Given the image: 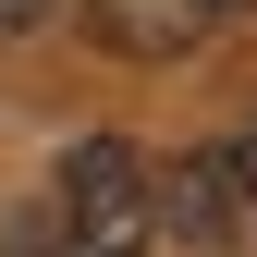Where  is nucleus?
Instances as JSON below:
<instances>
[{
    "label": "nucleus",
    "instance_id": "4",
    "mask_svg": "<svg viewBox=\"0 0 257 257\" xmlns=\"http://www.w3.org/2000/svg\"><path fill=\"white\" fill-rule=\"evenodd\" d=\"M220 172H233V196H245V220H257V122H245L233 147H220Z\"/></svg>",
    "mask_w": 257,
    "mask_h": 257
},
{
    "label": "nucleus",
    "instance_id": "3",
    "mask_svg": "<svg viewBox=\"0 0 257 257\" xmlns=\"http://www.w3.org/2000/svg\"><path fill=\"white\" fill-rule=\"evenodd\" d=\"M98 37L122 61H184L208 37V0H98Z\"/></svg>",
    "mask_w": 257,
    "mask_h": 257
},
{
    "label": "nucleus",
    "instance_id": "1",
    "mask_svg": "<svg viewBox=\"0 0 257 257\" xmlns=\"http://www.w3.org/2000/svg\"><path fill=\"white\" fill-rule=\"evenodd\" d=\"M147 245H159V220H147V147L135 135L61 147L49 196L25 208V233H13V257H147Z\"/></svg>",
    "mask_w": 257,
    "mask_h": 257
},
{
    "label": "nucleus",
    "instance_id": "5",
    "mask_svg": "<svg viewBox=\"0 0 257 257\" xmlns=\"http://www.w3.org/2000/svg\"><path fill=\"white\" fill-rule=\"evenodd\" d=\"M233 13H257V0H208V25H233Z\"/></svg>",
    "mask_w": 257,
    "mask_h": 257
},
{
    "label": "nucleus",
    "instance_id": "2",
    "mask_svg": "<svg viewBox=\"0 0 257 257\" xmlns=\"http://www.w3.org/2000/svg\"><path fill=\"white\" fill-rule=\"evenodd\" d=\"M147 220H159L184 257H245V245H257V220H245V196H233V172H220V147L159 159V172H147Z\"/></svg>",
    "mask_w": 257,
    "mask_h": 257
}]
</instances>
